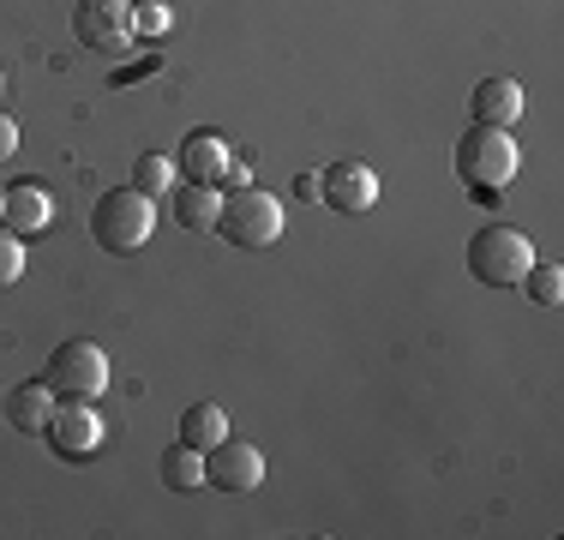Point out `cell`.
I'll return each mask as SVG.
<instances>
[{
	"instance_id": "1",
	"label": "cell",
	"mask_w": 564,
	"mask_h": 540,
	"mask_svg": "<svg viewBox=\"0 0 564 540\" xmlns=\"http://www.w3.org/2000/svg\"><path fill=\"white\" fill-rule=\"evenodd\" d=\"M456 181L468 186V198H480V205H499V193L510 181H517L522 169V151L517 139H510V127H468L463 139H456Z\"/></svg>"
},
{
	"instance_id": "2",
	"label": "cell",
	"mask_w": 564,
	"mask_h": 540,
	"mask_svg": "<svg viewBox=\"0 0 564 540\" xmlns=\"http://www.w3.org/2000/svg\"><path fill=\"white\" fill-rule=\"evenodd\" d=\"M156 235V198H144L139 186H109L90 210V240L115 259H132L144 252V240Z\"/></svg>"
},
{
	"instance_id": "3",
	"label": "cell",
	"mask_w": 564,
	"mask_h": 540,
	"mask_svg": "<svg viewBox=\"0 0 564 540\" xmlns=\"http://www.w3.org/2000/svg\"><path fill=\"white\" fill-rule=\"evenodd\" d=\"M529 264H534V240L510 223H487L468 240V270H475V282H487V289H522Z\"/></svg>"
},
{
	"instance_id": "4",
	"label": "cell",
	"mask_w": 564,
	"mask_h": 540,
	"mask_svg": "<svg viewBox=\"0 0 564 540\" xmlns=\"http://www.w3.org/2000/svg\"><path fill=\"white\" fill-rule=\"evenodd\" d=\"M282 198L259 193V186H235L223 193V216H217V235L235 240V247H276L282 240Z\"/></svg>"
},
{
	"instance_id": "5",
	"label": "cell",
	"mask_w": 564,
	"mask_h": 540,
	"mask_svg": "<svg viewBox=\"0 0 564 540\" xmlns=\"http://www.w3.org/2000/svg\"><path fill=\"white\" fill-rule=\"evenodd\" d=\"M48 390L55 397H85L97 402L102 390H109V355H102L97 343H85V336H73V343H61L55 355H48Z\"/></svg>"
},
{
	"instance_id": "6",
	"label": "cell",
	"mask_w": 564,
	"mask_h": 540,
	"mask_svg": "<svg viewBox=\"0 0 564 540\" xmlns=\"http://www.w3.org/2000/svg\"><path fill=\"white\" fill-rule=\"evenodd\" d=\"M73 36L97 54H127L132 48V0H78L73 12Z\"/></svg>"
},
{
	"instance_id": "7",
	"label": "cell",
	"mask_w": 564,
	"mask_h": 540,
	"mask_svg": "<svg viewBox=\"0 0 564 540\" xmlns=\"http://www.w3.org/2000/svg\"><path fill=\"white\" fill-rule=\"evenodd\" d=\"M109 439V426H102V414H97V402H85V397H55V414H48V444H55L61 456H90L97 444Z\"/></svg>"
},
{
	"instance_id": "8",
	"label": "cell",
	"mask_w": 564,
	"mask_h": 540,
	"mask_svg": "<svg viewBox=\"0 0 564 540\" xmlns=\"http://www.w3.org/2000/svg\"><path fill=\"white\" fill-rule=\"evenodd\" d=\"M264 480V456L259 444L247 439H217L205 451V486H223V493H252Z\"/></svg>"
},
{
	"instance_id": "9",
	"label": "cell",
	"mask_w": 564,
	"mask_h": 540,
	"mask_svg": "<svg viewBox=\"0 0 564 540\" xmlns=\"http://www.w3.org/2000/svg\"><path fill=\"white\" fill-rule=\"evenodd\" d=\"M0 223H7L19 240L43 235V228L55 223V193H48L43 181H19V186H7V198H0Z\"/></svg>"
},
{
	"instance_id": "10",
	"label": "cell",
	"mask_w": 564,
	"mask_h": 540,
	"mask_svg": "<svg viewBox=\"0 0 564 540\" xmlns=\"http://www.w3.org/2000/svg\"><path fill=\"white\" fill-rule=\"evenodd\" d=\"M318 181H325V205L330 210L360 216V210L379 205V174H372L367 162H337V169H325Z\"/></svg>"
},
{
	"instance_id": "11",
	"label": "cell",
	"mask_w": 564,
	"mask_h": 540,
	"mask_svg": "<svg viewBox=\"0 0 564 540\" xmlns=\"http://www.w3.org/2000/svg\"><path fill=\"white\" fill-rule=\"evenodd\" d=\"M228 162H235V144H228L223 132L198 127V132H186V139H181V162H174V169H181L186 181H210V186H223Z\"/></svg>"
},
{
	"instance_id": "12",
	"label": "cell",
	"mask_w": 564,
	"mask_h": 540,
	"mask_svg": "<svg viewBox=\"0 0 564 540\" xmlns=\"http://www.w3.org/2000/svg\"><path fill=\"white\" fill-rule=\"evenodd\" d=\"M468 108H475L480 127H517V120L529 115V97H522L517 78H480L475 97H468Z\"/></svg>"
},
{
	"instance_id": "13",
	"label": "cell",
	"mask_w": 564,
	"mask_h": 540,
	"mask_svg": "<svg viewBox=\"0 0 564 540\" xmlns=\"http://www.w3.org/2000/svg\"><path fill=\"white\" fill-rule=\"evenodd\" d=\"M0 414H7L19 432H48V414H55V390H48V378L12 385L7 397H0Z\"/></svg>"
},
{
	"instance_id": "14",
	"label": "cell",
	"mask_w": 564,
	"mask_h": 540,
	"mask_svg": "<svg viewBox=\"0 0 564 540\" xmlns=\"http://www.w3.org/2000/svg\"><path fill=\"white\" fill-rule=\"evenodd\" d=\"M217 216H223V186H210V181L174 186V223H181L186 235H205V228H217Z\"/></svg>"
},
{
	"instance_id": "15",
	"label": "cell",
	"mask_w": 564,
	"mask_h": 540,
	"mask_svg": "<svg viewBox=\"0 0 564 540\" xmlns=\"http://www.w3.org/2000/svg\"><path fill=\"white\" fill-rule=\"evenodd\" d=\"M156 475H163L169 493H198L205 486V451H193L186 439H174L163 456H156Z\"/></svg>"
},
{
	"instance_id": "16",
	"label": "cell",
	"mask_w": 564,
	"mask_h": 540,
	"mask_svg": "<svg viewBox=\"0 0 564 540\" xmlns=\"http://www.w3.org/2000/svg\"><path fill=\"white\" fill-rule=\"evenodd\" d=\"M181 439L193 444V451H210L217 439H228V414L217 402H193V409L181 414Z\"/></svg>"
},
{
	"instance_id": "17",
	"label": "cell",
	"mask_w": 564,
	"mask_h": 540,
	"mask_svg": "<svg viewBox=\"0 0 564 540\" xmlns=\"http://www.w3.org/2000/svg\"><path fill=\"white\" fill-rule=\"evenodd\" d=\"M174 156H156V151H144L139 162H132V186H139L144 198H156V193H174Z\"/></svg>"
},
{
	"instance_id": "18",
	"label": "cell",
	"mask_w": 564,
	"mask_h": 540,
	"mask_svg": "<svg viewBox=\"0 0 564 540\" xmlns=\"http://www.w3.org/2000/svg\"><path fill=\"white\" fill-rule=\"evenodd\" d=\"M522 289H529L541 306H558V301H564V270L534 259V264H529V277H522Z\"/></svg>"
},
{
	"instance_id": "19",
	"label": "cell",
	"mask_w": 564,
	"mask_h": 540,
	"mask_svg": "<svg viewBox=\"0 0 564 540\" xmlns=\"http://www.w3.org/2000/svg\"><path fill=\"white\" fill-rule=\"evenodd\" d=\"M19 277H24V240L0 223V289H12Z\"/></svg>"
},
{
	"instance_id": "20",
	"label": "cell",
	"mask_w": 564,
	"mask_h": 540,
	"mask_svg": "<svg viewBox=\"0 0 564 540\" xmlns=\"http://www.w3.org/2000/svg\"><path fill=\"white\" fill-rule=\"evenodd\" d=\"M174 24V12L163 7V0H132V31H144V36H163Z\"/></svg>"
},
{
	"instance_id": "21",
	"label": "cell",
	"mask_w": 564,
	"mask_h": 540,
	"mask_svg": "<svg viewBox=\"0 0 564 540\" xmlns=\"http://www.w3.org/2000/svg\"><path fill=\"white\" fill-rule=\"evenodd\" d=\"M19 151V127H12V115H0V162Z\"/></svg>"
},
{
	"instance_id": "22",
	"label": "cell",
	"mask_w": 564,
	"mask_h": 540,
	"mask_svg": "<svg viewBox=\"0 0 564 540\" xmlns=\"http://www.w3.org/2000/svg\"><path fill=\"white\" fill-rule=\"evenodd\" d=\"M294 193H301V198H325V181H318V174H301V181H294Z\"/></svg>"
},
{
	"instance_id": "23",
	"label": "cell",
	"mask_w": 564,
	"mask_h": 540,
	"mask_svg": "<svg viewBox=\"0 0 564 540\" xmlns=\"http://www.w3.org/2000/svg\"><path fill=\"white\" fill-rule=\"evenodd\" d=\"M0 198H7V186H0Z\"/></svg>"
},
{
	"instance_id": "24",
	"label": "cell",
	"mask_w": 564,
	"mask_h": 540,
	"mask_svg": "<svg viewBox=\"0 0 564 540\" xmlns=\"http://www.w3.org/2000/svg\"><path fill=\"white\" fill-rule=\"evenodd\" d=\"M0 90H7V85H0Z\"/></svg>"
}]
</instances>
